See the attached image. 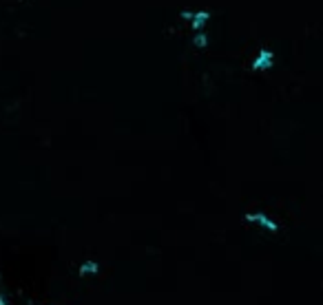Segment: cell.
Wrapping results in <instances>:
<instances>
[{"instance_id":"obj_5","label":"cell","mask_w":323,"mask_h":305,"mask_svg":"<svg viewBox=\"0 0 323 305\" xmlns=\"http://www.w3.org/2000/svg\"><path fill=\"white\" fill-rule=\"evenodd\" d=\"M208 42H210V35L206 33V31H197V33L193 35V47L197 49H206Z\"/></svg>"},{"instance_id":"obj_4","label":"cell","mask_w":323,"mask_h":305,"mask_svg":"<svg viewBox=\"0 0 323 305\" xmlns=\"http://www.w3.org/2000/svg\"><path fill=\"white\" fill-rule=\"evenodd\" d=\"M100 272V265L95 263V261H84L82 265H80V277H93V274Z\"/></svg>"},{"instance_id":"obj_3","label":"cell","mask_w":323,"mask_h":305,"mask_svg":"<svg viewBox=\"0 0 323 305\" xmlns=\"http://www.w3.org/2000/svg\"><path fill=\"white\" fill-rule=\"evenodd\" d=\"M208 22H210V13L208 11H193V18H190V27H193V31H202Z\"/></svg>"},{"instance_id":"obj_2","label":"cell","mask_w":323,"mask_h":305,"mask_svg":"<svg viewBox=\"0 0 323 305\" xmlns=\"http://www.w3.org/2000/svg\"><path fill=\"white\" fill-rule=\"evenodd\" d=\"M243 219H246L248 223H252V225H259V228L268 230V232H277L279 230V223L272 219V217L265 215V212H246Z\"/></svg>"},{"instance_id":"obj_6","label":"cell","mask_w":323,"mask_h":305,"mask_svg":"<svg viewBox=\"0 0 323 305\" xmlns=\"http://www.w3.org/2000/svg\"><path fill=\"white\" fill-rule=\"evenodd\" d=\"M0 305H9V303H7V299H4L2 294H0Z\"/></svg>"},{"instance_id":"obj_1","label":"cell","mask_w":323,"mask_h":305,"mask_svg":"<svg viewBox=\"0 0 323 305\" xmlns=\"http://www.w3.org/2000/svg\"><path fill=\"white\" fill-rule=\"evenodd\" d=\"M277 69V53L270 47H261L259 51L255 53L250 62V71L252 73H268V71Z\"/></svg>"}]
</instances>
